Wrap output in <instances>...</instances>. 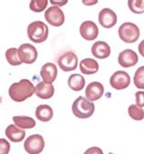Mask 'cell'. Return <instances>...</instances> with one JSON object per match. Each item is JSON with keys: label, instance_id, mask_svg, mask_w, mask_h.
Listing matches in <instances>:
<instances>
[{"label": "cell", "instance_id": "cell-22", "mask_svg": "<svg viewBox=\"0 0 144 154\" xmlns=\"http://www.w3.org/2000/svg\"><path fill=\"white\" fill-rule=\"evenodd\" d=\"M6 58L8 60V62L12 66H19L22 64L18 56V49L16 48H11L7 50Z\"/></svg>", "mask_w": 144, "mask_h": 154}, {"label": "cell", "instance_id": "cell-24", "mask_svg": "<svg viewBox=\"0 0 144 154\" xmlns=\"http://www.w3.org/2000/svg\"><path fill=\"white\" fill-rule=\"evenodd\" d=\"M133 81H134V85L136 86L137 88L144 89V66L139 67L136 70V72L134 74Z\"/></svg>", "mask_w": 144, "mask_h": 154}, {"label": "cell", "instance_id": "cell-23", "mask_svg": "<svg viewBox=\"0 0 144 154\" xmlns=\"http://www.w3.org/2000/svg\"><path fill=\"white\" fill-rule=\"evenodd\" d=\"M128 113L134 120H142L144 119V110L135 104H132L129 107Z\"/></svg>", "mask_w": 144, "mask_h": 154}, {"label": "cell", "instance_id": "cell-29", "mask_svg": "<svg viewBox=\"0 0 144 154\" xmlns=\"http://www.w3.org/2000/svg\"><path fill=\"white\" fill-rule=\"evenodd\" d=\"M83 154H103V151L99 147H91L88 149Z\"/></svg>", "mask_w": 144, "mask_h": 154}, {"label": "cell", "instance_id": "cell-27", "mask_svg": "<svg viewBox=\"0 0 144 154\" xmlns=\"http://www.w3.org/2000/svg\"><path fill=\"white\" fill-rule=\"evenodd\" d=\"M10 150V144L5 139H0V154H8Z\"/></svg>", "mask_w": 144, "mask_h": 154}, {"label": "cell", "instance_id": "cell-31", "mask_svg": "<svg viewBox=\"0 0 144 154\" xmlns=\"http://www.w3.org/2000/svg\"><path fill=\"white\" fill-rule=\"evenodd\" d=\"M139 54L144 57V39L139 43Z\"/></svg>", "mask_w": 144, "mask_h": 154}, {"label": "cell", "instance_id": "cell-1", "mask_svg": "<svg viewBox=\"0 0 144 154\" xmlns=\"http://www.w3.org/2000/svg\"><path fill=\"white\" fill-rule=\"evenodd\" d=\"M34 93H36V87L30 80L26 79L13 83L8 89L10 98L16 102H22L32 97Z\"/></svg>", "mask_w": 144, "mask_h": 154}, {"label": "cell", "instance_id": "cell-8", "mask_svg": "<svg viewBox=\"0 0 144 154\" xmlns=\"http://www.w3.org/2000/svg\"><path fill=\"white\" fill-rule=\"evenodd\" d=\"M45 18L47 22L53 26H60L65 21V16L63 11L59 7L55 6H52L46 10Z\"/></svg>", "mask_w": 144, "mask_h": 154}, {"label": "cell", "instance_id": "cell-3", "mask_svg": "<svg viewBox=\"0 0 144 154\" xmlns=\"http://www.w3.org/2000/svg\"><path fill=\"white\" fill-rule=\"evenodd\" d=\"M27 36L34 43H42L48 37V27L42 21H34L27 26Z\"/></svg>", "mask_w": 144, "mask_h": 154}, {"label": "cell", "instance_id": "cell-2", "mask_svg": "<svg viewBox=\"0 0 144 154\" xmlns=\"http://www.w3.org/2000/svg\"><path fill=\"white\" fill-rule=\"evenodd\" d=\"M95 111L94 103L82 96L76 99L72 104V112L78 119H88Z\"/></svg>", "mask_w": 144, "mask_h": 154}, {"label": "cell", "instance_id": "cell-21", "mask_svg": "<svg viewBox=\"0 0 144 154\" xmlns=\"http://www.w3.org/2000/svg\"><path fill=\"white\" fill-rule=\"evenodd\" d=\"M85 79L80 74H72L68 79L69 87L74 91H80L85 87Z\"/></svg>", "mask_w": 144, "mask_h": 154}, {"label": "cell", "instance_id": "cell-33", "mask_svg": "<svg viewBox=\"0 0 144 154\" xmlns=\"http://www.w3.org/2000/svg\"><path fill=\"white\" fill-rule=\"evenodd\" d=\"M109 154H114V153H112V152H109Z\"/></svg>", "mask_w": 144, "mask_h": 154}, {"label": "cell", "instance_id": "cell-25", "mask_svg": "<svg viewBox=\"0 0 144 154\" xmlns=\"http://www.w3.org/2000/svg\"><path fill=\"white\" fill-rule=\"evenodd\" d=\"M128 6L130 11L135 14L144 13V0H130Z\"/></svg>", "mask_w": 144, "mask_h": 154}, {"label": "cell", "instance_id": "cell-7", "mask_svg": "<svg viewBox=\"0 0 144 154\" xmlns=\"http://www.w3.org/2000/svg\"><path fill=\"white\" fill-rule=\"evenodd\" d=\"M57 65L65 72L75 70L78 67V57L74 52H65L57 59Z\"/></svg>", "mask_w": 144, "mask_h": 154}, {"label": "cell", "instance_id": "cell-30", "mask_svg": "<svg viewBox=\"0 0 144 154\" xmlns=\"http://www.w3.org/2000/svg\"><path fill=\"white\" fill-rule=\"evenodd\" d=\"M50 3L52 4V5H54L55 7H62V6H64V5H66L67 3H68V1L66 0V1H54V0H50Z\"/></svg>", "mask_w": 144, "mask_h": 154}, {"label": "cell", "instance_id": "cell-13", "mask_svg": "<svg viewBox=\"0 0 144 154\" xmlns=\"http://www.w3.org/2000/svg\"><path fill=\"white\" fill-rule=\"evenodd\" d=\"M118 61H119V64L121 67L130 68V67L135 66L138 63L139 57L136 52H134L132 49H125L120 53Z\"/></svg>", "mask_w": 144, "mask_h": 154}, {"label": "cell", "instance_id": "cell-5", "mask_svg": "<svg viewBox=\"0 0 144 154\" xmlns=\"http://www.w3.org/2000/svg\"><path fill=\"white\" fill-rule=\"evenodd\" d=\"M45 147V140L39 134L31 135L25 140L24 148L28 154H39Z\"/></svg>", "mask_w": 144, "mask_h": 154}, {"label": "cell", "instance_id": "cell-12", "mask_svg": "<svg viewBox=\"0 0 144 154\" xmlns=\"http://www.w3.org/2000/svg\"><path fill=\"white\" fill-rule=\"evenodd\" d=\"M117 15L110 8H103L99 14V22L105 28H110L117 23Z\"/></svg>", "mask_w": 144, "mask_h": 154}, {"label": "cell", "instance_id": "cell-20", "mask_svg": "<svg viewBox=\"0 0 144 154\" xmlns=\"http://www.w3.org/2000/svg\"><path fill=\"white\" fill-rule=\"evenodd\" d=\"M15 124L20 129H32L36 126V121L31 117L26 116H15L13 117Z\"/></svg>", "mask_w": 144, "mask_h": 154}, {"label": "cell", "instance_id": "cell-11", "mask_svg": "<svg viewBox=\"0 0 144 154\" xmlns=\"http://www.w3.org/2000/svg\"><path fill=\"white\" fill-rule=\"evenodd\" d=\"M103 93H104V87L101 83L98 81L90 83L87 86V88H86V91H85L86 98L91 102L100 100L103 96Z\"/></svg>", "mask_w": 144, "mask_h": 154}, {"label": "cell", "instance_id": "cell-6", "mask_svg": "<svg viewBox=\"0 0 144 154\" xmlns=\"http://www.w3.org/2000/svg\"><path fill=\"white\" fill-rule=\"evenodd\" d=\"M18 56L22 63L32 64L38 58L37 48L30 44H22L18 48Z\"/></svg>", "mask_w": 144, "mask_h": 154}, {"label": "cell", "instance_id": "cell-4", "mask_svg": "<svg viewBox=\"0 0 144 154\" xmlns=\"http://www.w3.org/2000/svg\"><path fill=\"white\" fill-rule=\"evenodd\" d=\"M119 37L125 43H134L139 38V29L135 24L125 22L119 27Z\"/></svg>", "mask_w": 144, "mask_h": 154}, {"label": "cell", "instance_id": "cell-16", "mask_svg": "<svg viewBox=\"0 0 144 154\" xmlns=\"http://www.w3.org/2000/svg\"><path fill=\"white\" fill-rule=\"evenodd\" d=\"M55 88L50 83H46L44 81L39 82L36 86V95L43 100H48L54 95Z\"/></svg>", "mask_w": 144, "mask_h": 154}, {"label": "cell", "instance_id": "cell-18", "mask_svg": "<svg viewBox=\"0 0 144 154\" xmlns=\"http://www.w3.org/2000/svg\"><path fill=\"white\" fill-rule=\"evenodd\" d=\"M6 136L13 142H20L25 139L26 132L24 130L18 128L17 125H8L6 129Z\"/></svg>", "mask_w": 144, "mask_h": 154}, {"label": "cell", "instance_id": "cell-32", "mask_svg": "<svg viewBox=\"0 0 144 154\" xmlns=\"http://www.w3.org/2000/svg\"><path fill=\"white\" fill-rule=\"evenodd\" d=\"M97 0H93V1H91V0H83V4L84 5H87V6H91V5H95L97 4Z\"/></svg>", "mask_w": 144, "mask_h": 154}, {"label": "cell", "instance_id": "cell-19", "mask_svg": "<svg viewBox=\"0 0 144 154\" xmlns=\"http://www.w3.org/2000/svg\"><path fill=\"white\" fill-rule=\"evenodd\" d=\"M36 117L40 121L47 122L53 118V109L48 105H39L36 109Z\"/></svg>", "mask_w": 144, "mask_h": 154}, {"label": "cell", "instance_id": "cell-14", "mask_svg": "<svg viewBox=\"0 0 144 154\" xmlns=\"http://www.w3.org/2000/svg\"><path fill=\"white\" fill-rule=\"evenodd\" d=\"M57 75V69L54 63H46L42 66L40 76L44 82L52 84Z\"/></svg>", "mask_w": 144, "mask_h": 154}, {"label": "cell", "instance_id": "cell-10", "mask_svg": "<svg viewBox=\"0 0 144 154\" xmlns=\"http://www.w3.org/2000/svg\"><path fill=\"white\" fill-rule=\"evenodd\" d=\"M79 33L84 39L91 41L98 38L99 28L93 21H84L79 26Z\"/></svg>", "mask_w": 144, "mask_h": 154}, {"label": "cell", "instance_id": "cell-26", "mask_svg": "<svg viewBox=\"0 0 144 154\" xmlns=\"http://www.w3.org/2000/svg\"><path fill=\"white\" fill-rule=\"evenodd\" d=\"M47 0H32L29 4V8L32 11L39 13L44 11L47 7Z\"/></svg>", "mask_w": 144, "mask_h": 154}, {"label": "cell", "instance_id": "cell-15", "mask_svg": "<svg viewBox=\"0 0 144 154\" xmlns=\"http://www.w3.org/2000/svg\"><path fill=\"white\" fill-rule=\"evenodd\" d=\"M91 53L95 57L104 59L109 57L110 48L109 44L104 41H97L91 47Z\"/></svg>", "mask_w": 144, "mask_h": 154}, {"label": "cell", "instance_id": "cell-28", "mask_svg": "<svg viewBox=\"0 0 144 154\" xmlns=\"http://www.w3.org/2000/svg\"><path fill=\"white\" fill-rule=\"evenodd\" d=\"M136 105L139 108L144 107V91H138L135 94Z\"/></svg>", "mask_w": 144, "mask_h": 154}, {"label": "cell", "instance_id": "cell-17", "mask_svg": "<svg viewBox=\"0 0 144 154\" xmlns=\"http://www.w3.org/2000/svg\"><path fill=\"white\" fill-rule=\"evenodd\" d=\"M79 69L85 75H92L99 71V64L95 59L88 57L80 61Z\"/></svg>", "mask_w": 144, "mask_h": 154}, {"label": "cell", "instance_id": "cell-9", "mask_svg": "<svg viewBox=\"0 0 144 154\" xmlns=\"http://www.w3.org/2000/svg\"><path fill=\"white\" fill-rule=\"evenodd\" d=\"M109 83H110V86L115 89H117V90L124 89L130 86V77L127 72L118 70L110 77Z\"/></svg>", "mask_w": 144, "mask_h": 154}]
</instances>
